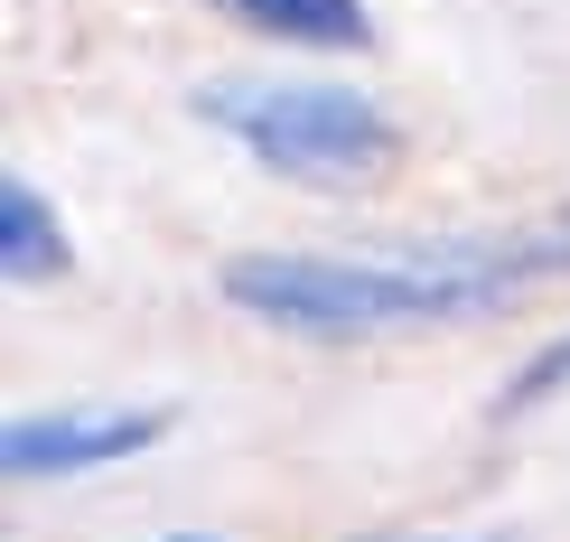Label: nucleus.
Instances as JSON below:
<instances>
[{
  "label": "nucleus",
  "mask_w": 570,
  "mask_h": 542,
  "mask_svg": "<svg viewBox=\"0 0 570 542\" xmlns=\"http://www.w3.org/2000/svg\"><path fill=\"white\" fill-rule=\"evenodd\" d=\"M66 263H76V253H66L57 206H47L29 178H0V272L29 290V280H57Z\"/></svg>",
  "instance_id": "obj_4"
},
{
  "label": "nucleus",
  "mask_w": 570,
  "mask_h": 542,
  "mask_svg": "<svg viewBox=\"0 0 570 542\" xmlns=\"http://www.w3.org/2000/svg\"><path fill=\"white\" fill-rule=\"evenodd\" d=\"M570 272V216L533 234H459V244H412V253H244L216 272V290L244 318L281 327V337H384V327H449V318H487L514 290Z\"/></svg>",
  "instance_id": "obj_1"
},
{
  "label": "nucleus",
  "mask_w": 570,
  "mask_h": 542,
  "mask_svg": "<svg viewBox=\"0 0 570 542\" xmlns=\"http://www.w3.org/2000/svg\"><path fill=\"white\" fill-rule=\"evenodd\" d=\"M197 112H206L225 140H244L263 169L308 178V187H355V178L393 169V150H402V122L374 104V93H346V85L216 76V85L197 93Z\"/></svg>",
  "instance_id": "obj_2"
},
{
  "label": "nucleus",
  "mask_w": 570,
  "mask_h": 542,
  "mask_svg": "<svg viewBox=\"0 0 570 542\" xmlns=\"http://www.w3.org/2000/svg\"><path fill=\"white\" fill-rule=\"evenodd\" d=\"M487 542H505V533H487Z\"/></svg>",
  "instance_id": "obj_8"
},
{
  "label": "nucleus",
  "mask_w": 570,
  "mask_h": 542,
  "mask_svg": "<svg viewBox=\"0 0 570 542\" xmlns=\"http://www.w3.org/2000/svg\"><path fill=\"white\" fill-rule=\"evenodd\" d=\"M216 10H234L263 38H291V47H374L365 0H216Z\"/></svg>",
  "instance_id": "obj_5"
},
{
  "label": "nucleus",
  "mask_w": 570,
  "mask_h": 542,
  "mask_svg": "<svg viewBox=\"0 0 570 542\" xmlns=\"http://www.w3.org/2000/svg\"><path fill=\"white\" fill-rule=\"evenodd\" d=\"M178 412H19L10 440H0V467L10 477H85V467H122L140 450L169 440Z\"/></svg>",
  "instance_id": "obj_3"
},
{
  "label": "nucleus",
  "mask_w": 570,
  "mask_h": 542,
  "mask_svg": "<svg viewBox=\"0 0 570 542\" xmlns=\"http://www.w3.org/2000/svg\"><path fill=\"white\" fill-rule=\"evenodd\" d=\"M178 542H225V533H178Z\"/></svg>",
  "instance_id": "obj_7"
},
{
  "label": "nucleus",
  "mask_w": 570,
  "mask_h": 542,
  "mask_svg": "<svg viewBox=\"0 0 570 542\" xmlns=\"http://www.w3.org/2000/svg\"><path fill=\"white\" fill-rule=\"evenodd\" d=\"M561 384H570V337H561V346H542V356L505 384V412H524V403H542V393H561Z\"/></svg>",
  "instance_id": "obj_6"
}]
</instances>
